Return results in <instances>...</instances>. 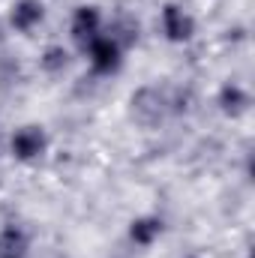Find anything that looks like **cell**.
Returning <instances> with one entry per match:
<instances>
[{"instance_id":"7","label":"cell","mask_w":255,"mask_h":258,"mask_svg":"<svg viewBox=\"0 0 255 258\" xmlns=\"http://www.w3.org/2000/svg\"><path fill=\"white\" fill-rule=\"evenodd\" d=\"M162 219L159 216H138V219H132V225H129V240L135 243V246H141V249H147V246H153L159 237H162Z\"/></svg>"},{"instance_id":"9","label":"cell","mask_w":255,"mask_h":258,"mask_svg":"<svg viewBox=\"0 0 255 258\" xmlns=\"http://www.w3.org/2000/svg\"><path fill=\"white\" fill-rule=\"evenodd\" d=\"M42 66H45V72H60V69L66 66V48H60V45L45 48V54H42Z\"/></svg>"},{"instance_id":"5","label":"cell","mask_w":255,"mask_h":258,"mask_svg":"<svg viewBox=\"0 0 255 258\" xmlns=\"http://www.w3.org/2000/svg\"><path fill=\"white\" fill-rule=\"evenodd\" d=\"M0 258H30V234L24 225H0Z\"/></svg>"},{"instance_id":"1","label":"cell","mask_w":255,"mask_h":258,"mask_svg":"<svg viewBox=\"0 0 255 258\" xmlns=\"http://www.w3.org/2000/svg\"><path fill=\"white\" fill-rule=\"evenodd\" d=\"M84 54H87V63H90V72L93 75H114V72H120V66H123V42L120 39H114L111 33H99L87 48H84Z\"/></svg>"},{"instance_id":"6","label":"cell","mask_w":255,"mask_h":258,"mask_svg":"<svg viewBox=\"0 0 255 258\" xmlns=\"http://www.w3.org/2000/svg\"><path fill=\"white\" fill-rule=\"evenodd\" d=\"M45 18V3L42 0H18L9 12V24L18 33H33Z\"/></svg>"},{"instance_id":"4","label":"cell","mask_w":255,"mask_h":258,"mask_svg":"<svg viewBox=\"0 0 255 258\" xmlns=\"http://www.w3.org/2000/svg\"><path fill=\"white\" fill-rule=\"evenodd\" d=\"M102 30H105V27H102V12H99V6H78V9L72 12L69 33H72V39H75V45H78L81 51H84Z\"/></svg>"},{"instance_id":"10","label":"cell","mask_w":255,"mask_h":258,"mask_svg":"<svg viewBox=\"0 0 255 258\" xmlns=\"http://www.w3.org/2000/svg\"><path fill=\"white\" fill-rule=\"evenodd\" d=\"M186 258H198V255H186Z\"/></svg>"},{"instance_id":"8","label":"cell","mask_w":255,"mask_h":258,"mask_svg":"<svg viewBox=\"0 0 255 258\" xmlns=\"http://www.w3.org/2000/svg\"><path fill=\"white\" fill-rule=\"evenodd\" d=\"M219 105H222L225 114H243L249 108V93L237 84H225L219 90Z\"/></svg>"},{"instance_id":"3","label":"cell","mask_w":255,"mask_h":258,"mask_svg":"<svg viewBox=\"0 0 255 258\" xmlns=\"http://www.w3.org/2000/svg\"><path fill=\"white\" fill-rule=\"evenodd\" d=\"M159 27H162V36L168 42H189L195 36V18L180 6V3H165L162 12H159Z\"/></svg>"},{"instance_id":"2","label":"cell","mask_w":255,"mask_h":258,"mask_svg":"<svg viewBox=\"0 0 255 258\" xmlns=\"http://www.w3.org/2000/svg\"><path fill=\"white\" fill-rule=\"evenodd\" d=\"M48 150V132L39 126V123H27V126H18L9 138V153L18 159V162H39Z\"/></svg>"}]
</instances>
